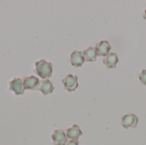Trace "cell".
<instances>
[{
    "label": "cell",
    "instance_id": "cell-1",
    "mask_svg": "<svg viewBox=\"0 0 146 145\" xmlns=\"http://www.w3.org/2000/svg\"><path fill=\"white\" fill-rule=\"evenodd\" d=\"M52 64L49 62H46L44 59H41L35 62V73L42 79H47L52 75Z\"/></svg>",
    "mask_w": 146,
    "mask_h": 145
},
{
    "label": "cell",
    "instance_id": "cell-14",
    "mask_svg": "<svg viewBox=\"0 0 146 145\" xmlns=\"http://www.w3.org/2000/svg\"><path fill=\"white\" fill-rule=\"evenodd\" d=\"M66 145H79V141L78 140H70L66 144Z\"/></svg>",
    "mask_w": 146,
    "mask_h": 145
},
{
    "label": "cell",
    "instance_id": "cell-15",
    "mask_svg": "<svg viewBox=\"0 0 146 145\" xmlns=\"http://www.w3.org/2000/svg\"><path fill=\"white\" fill-rule=\"evenodd\" d=\"M143 17H144V19L146 20V9L145 10V13H144V15H143Z\"/></svg>",
    "mask_w": 146,
    "mask_h": 145
},
{
    "label": "cell",
    "instance_id": "cell-10",
    "mask_svg": "<svg viewBox=\"0 0 146 145\" xmlns=\"http://www.w3.org/2000/svg\"><path fill=\"white\" fill-rule=\"evenodd\" d=\"M81 135L82 131L78 125H74L66 130V136L68 138H70V140H78Z\"/></svg>",
    "mask_w": 146,
    "mask_h": 145
},
{
    "label": "cell",
    "instance_id": "cell-6",
    "mask_svg": "<svg viewBox=\"0 0 146 145\" xmlns=\"http://www.w3.org/2000/svg\"><path fill=\"white\" fill-rule=\"evenodd\" d=\"M96 51L98 56H107L110 52L111 46L107 40H102L96 45Z\"/></svg>",
    "mask_w": 146,
    "mask_h": 145
},
{
    "label": "cell",
    "instance_id": "cell-5",
    "mask_svg": "<svg viewBox=\"0 0 146 145\" xmlns=\"http://www.w3.org/2000/svg\"><path fill=\"white\" fill-rule=\"evenodd\" d=\"M54 145H66L68 138L63 130H55L51 135Z\"/></svg>",
    "mask_w": 146,
    "mask_h": 145
},
{
    "label": "cell",
    "instance_id": "cell-7",
    "mask_svg": "<svg viewBox=\"0 0 146 145\" xmlns=\"http://www.w3.org/2000/svg\"><path fill=\"white\" fill-rule=\"evenodd\" d=\"M22 81L25 90H38L40 83L39 79L33 75L25 77Z\"/></svg>",
    "mask_w": 146,
    "mask_h": 145
},
{
    "label": "cell",
    "instance_id": "cell-4",
    "mask_svg": "<svg viewBox=\"0 0 146 145\" xmlns=\"http://www.w3.org/2000/svg\"><path fill=\"white\" fill-rule=\"evenodd\" d=\"M9 88L15 95H22V94H24L25 89H24V85H23V81L20 78L13 79L9 84Z\"/></svg>",
    "mask_w": 146,
    "mask_h": 145
},
{
    "label": "cell",
    "instance_id": "cell-12",
    "mask_svg": "<svg viewBox=\"0 0 146 145\" xmlns=\"http://www.w3.org/2000/svg\"><path fill=\"white\" fill-rule=\"evenodd\" d=\"M83 56L85 58V61L86 62H93L97 60V56H98V53L96 51V49L93 47H89L86 50H85L83 51Z\"/></svg>",
    "mask_w": 146,
    "mask_h": 145
},
{
    "label": "cell",
    "instance_id": "cell-2",
    "mask_svg": "<svg viewBox=\"0 0 146 145\" xmlns=\"http://www.w3.org/2000/svg\"><path fill=\"white\" fill-rule=\"evenodd\" d=\"M62 84L64 85V88L69 92L74 91L79 86L78 77L75 76V75H73V74H68L62 80Z\"/></svg>",
    "mask_w": 146,
    "mask_h": 145
},
{
    "label": "cell",
    "instance_id": "cell-13",
    "mask_svg": "<svg viewBox=\"0 0 146 145\" xmlns=\"http://www.w3.org/2000/svg\"><path fill=\"white\" fill-rule=\"evenodd\" d=\"M139 79L140 82L146 86V69H143L140 74L139 75Z\"/></svg>",
    "mask_w": 146,
    "mask_h": 145
},
{
    "label": "cell",
    "instance_id": "cell-3",
    "mask_svg": "<svg viewBox=\"0 0 146 145\" xmlns=\"http://www.w3.org/2000/svg\"><path fill=\"white\" fill-rule=\"evenodd\" d=\"M121 125L124 128H135L139 123V118L134 114H127L121 117Z\"/></svg>",
    "mask_w": 146,
    "mask_h": 145
},
{
    "label": "cell",
    "instance_id": "cell-9",
    "mask_svg": "<svg viewBox=\"0 0 146 145\" xmlns=\"http://www.w3.org/2000/svg\"><path fill=\"white\" fill-rule=\"evenodd\" d=\"M38 90L40 91L43 95L46 96V95H49V94L53 92L54 85H53V84H52V82L50 80L43 79L42 81H40Z\"/></svg>",
    "mask_w": 146,
    "mask_h": 145
},
{
    "label": "cell",
    "instance_id": "cell-11",
    "mask_svg": "<svg viewBox=\"0 0 146 145\" xmlns=\"http://www.w3.org/2000/svg\"><path fill=\"white\" fill-rule=\"evenodd\" d=\"M118 62H119L118 56H117V54L115 53V52L110 53V54L103 60L104 64L108 68H115V67H116Z\"/></svg>",
    "mask_w": 146,
    "mask_h": 145
},
{
    "label": "cell",
    "instance_id": "cell-8",
    "mask_svg": "<svg viewBox=\"0 0 146 145\" xmlns=\"http://www.w3.org/2000/svg\"><path fill=\"white\" fill-rule=\"evenodd\" d=\"M70 62H71L72 66H74L75 68L81 67L83 65V63L85 62L83 52L77 51V50L73 51L72 54L70 55Z\"/></svg>",
    "mask_w": 146,
    "mask_h": 145
}]
</instances>
